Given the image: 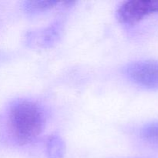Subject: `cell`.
Listing matches in <instances>:
<instances>
[{
	"label": "cell",
	"mask_w": 158,
	"mask_h": 158,
	"mask_svg": "<svg viewBox=\"0 0 158 158\" xmlns=\"http://www.w3.org/2000/svg\"><path fill=\"white\" fill-rule=\"evenodd\" d=\"M49 158H63L65 152V143L59 136L53 135L49 138L46 145Z\"/></svg>",
	"instance_id": "4"
},
{
	"label": "cell",
	"mask_w": 158,
	"mask_h": 158,
	"mask_svg": "<svg viewBox=\"0 0 158 158\" xmlns=\"http://www.w3.org/2000/svg\"><path fill=\"white\" fill-rule=\"evenodd\" d=\"M59 2L57 1H43V0H39V1H26L23 3V9L26 12L29 13H35V12H40L43 11L49 10L55 7Z\"/></svg>",
	"instance_id": "5"
},
{
	"label": "cell",
	"mask_w": 158,
	"mask_h": 158,
	"mask_svg": "<svg viewBox=\"0 0 158 158\" xmlns=\"http://www.w3.org/2000/svg\"><path fill=\"white\" fill-rule=\"evenodd\" d=\"M140 136L146 141L158 145V122L145 125L140 131Z\"/></svg>",
	"instance_id": "6"
},
{
	"label": "cell",
	"mask_w": 158,
	"mask_h": 158,
	"mask_svg": "<svg viewBox=\"0 0 158 158\" xmlns=\"http://www.w3.org/2000/svg\"><path fill=\"white\" fill-rule=\"evenodd\" d=\"M9 124L15 140L20 144L33 141L43 133L46 116L41 106L28 100H20L11 106Z\"/></svg>",
	"instance_id": "1"
},
{
	"label": "cell",
	"mask_w": 158,
	"mask_h": 158,
	"mask_svg": "<svg viewBox=\"0 0 158 158\" xmlns=\"http://www.w3.org/2000/svg\"><path fill=\"white\" fill-rule=\"evenodd\" d=\"M128 78L136 84L150 89H158V61L148 60L137 61L126 68Z\"/></svg>",
	"instance_id": "3"
},
{
	"label": "cell",
	"mask_w": 158,
	"mask_h": 158,
	"mask_svg": "<svg viewBox=\"0 0 158 158\" xmlns=\"http://www.w3.org/2000/svg\"><path fill=\"white\" fill-rule=\"evenodd\" d=\"M155 14H158V1L131 0L124 2L119 7L117 16L121 23L134 25Z\"/></svg>",
	"instance_id": "2"
}]
</instances>
